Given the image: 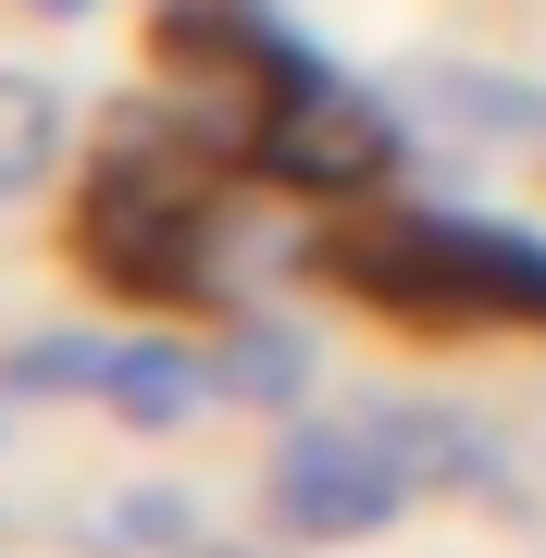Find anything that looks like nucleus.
I'll return each mask as SVG.
<instances>
[{"label":"nucleus","mask_w":546,"mask_h":558,"mask_svg":"<svg viewBox=\"0 0 546 558\" xmlns=\"http://www.w3.org/2000/svg\"><path fill=\"white\" fill-rule=\"evenodd\" d=\"M62 149H75V124H62V87L25 75V62H0V199H38L62 174Z\"/></svg>","instance_id":"obj_8"},{"label":"nucleus","mask_w":546,"mask_h":558,"mask_svg":"<svg viewBox=\"0 0 546 558\" xmlns=\"http://www.w3.org/2000/svg\"><path fill=\"white\" fill-rule=\"evenodd\" d=\"M336 274L385 311L435 323V336H472V323H534L546 336V248L497 236V223H460V211H398L385 236H348Z\"/></svg>","instance_id":"obj_1"},{"label":"nucleus","mask_w":546,"mask_h":558,"mask_svg":"<svg viewBox=\"0 0 546 558\" xmlns=\"http://www.w3.org/2000/svg\"><path fill=\"white\" fill-rule=\"evenodd\" d=\"M211 385H223V360H186L174 336H137V348H112L100 398H112L124 422H137V435H174V422H186V410L211 398Z\"/></svg>","instance_id":"obj_7"},{"label":"nucleus","mask_w":546,"mask_h":558,"mask_svg":"<svg viewBox=\"0 0 546 558\" xmlns=\"http://www.w3.org/2000/svg\"><path fill=\"white\" fill-rule=\"evenodd\" d=\"M398 112L435 124V137H460V149H546V87L497 75V62H410Z\"/></svg>","instance_id":"obj_6"},{"label":"nucleus","mask_w":546,"mask_h":558,"mask_svg":"<svg viewBox=\"0 0 546 558\" xmlns=\"http://www.w3.org/2000/svg\"><path fill=\"white\" fill-rule=\"evenodd\" d=\"M262 161L286 186H311V199H348V186H373L398 161V124H385V100H361V87H336L311 62V75H286L262 100Z\"/></svg>","instance_id":"obj_4"},{"label":"nucleus","mask_w":546,"mask_h":558,"mask_svg":"<svg viewBox=\"0 0 546 558\" xmlns=\"http://www.w3.org/2000/svg\"><path fill=\"white\" fill-rule=\"evenodd\" d=\"M100 373H112V348H100V336H50V348H13V385H87V398H100Z\"/></svg>","instance_id":"obj_11"},{"label":"nucleus","mask_w":546,"mask_h":558,"mask_svg":"<svg viewBox=\"0 0 546 558\" xmlns=\"http://www.w3.org/2000/svg\"><path fill=\"white\" fill-rule=\"evenodd\" d=\"M361 435L398 459V484H410V497H497V509H522V484H509V459H497V435H485L472 410L398 398V410H373Z\"/></svg>","instance_id":"obj_5"},{"label":"nucleus","mask_w":546,"mask_h":558,"mask_svg":"<svg viewBox=\"0 0 546 558\" xmlns=\"http://www.w3.org/2000/svg\"><path fill=\"white\" fill-rule=\"evenodd\" d=\"M38 13H87V0H38Z\"/></svg>","instance_id":"obj_12"},{"label":"nucleus","mask_w":546,"mask_h":558,"mask_svg":"<svg viewBox=\"0 0 546 558\" xmlns=\"http://www.w3.org/2000/svg\"><path fill=\"white\" fill-rule=\"evenodd\" d=\"M112 546H137V558H186V546H199V497H174V484H137V497L112 509Z\"/></svg>","instance_id":"obj_10"},{"label":"nucleus","mask_w":546,"mask_h":558,"mask_svg":"<svg viewBox=\"0 0 546 558\" xmlns=\"http://www.w3.org/2000/svg\"><path fill=\"white\" fill-rule=\"evenodd\" d=\"M398 459H385L361 422H299V435L274 447V472H262V509H274V534H299V546H361L398 521Z\"/></svg>","instance_id":"obj_3"},{"label":"nucleus","mask_w":546,"mask_h":558,"mask_svg":"<svg viewBox=\"0 0 546 558\" xmlns=\"http://www.w3.org/2000/svg\"><path fill=\"white\" fill-rule=\"evenodd\" d=\"M223 385H236V398H262V410H286V398L311 385V336H286V323H236Z\"/></svg>","instance_id":"obj_9"},{"label":"nucleus","mask_w":546,"mask_h":558,"mask_svg":"<svg viewBox=\"0 0 546 558\" xmlns=\"http://www.w3.org/2000/svg\"><path fill=\"white\" fill-rule=\"evenodd\" d=\"M199 236H211V199H199V174H186V161L112 149L100 174H87L75 248L100 260L124 299H186V286H199Z\"/></svg>","instance_id":"obj_2"}]
</instances>
